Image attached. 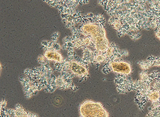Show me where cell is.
<instances>
[{"label":"cell","mask_w":160,"mask_h":117,"mask_svg":"<svg viewBox=\"0 0 160 117\" xmlns=\"http://www.w3.org/2000/svg\"><path fill=\"white\" fill-rule=\"evenodd\" d=\"M59 33L58 32H55L54 34L51 37V41H57V38H58Z\"/></svg>","instance_id":"9c48e42d"},{"label":"cell","mask_w":160,"mask_h":117,"mask_svg":"<svg viewBox=\"0 0 160 117\" xmlns=\"http://www.w3.org/2000/svg\"><path fill=\"white\" fill-rule=\"evenodd\" d=\"M6 109H4V112H5V115H6V117H10L9 115H8V114H7V112H6Z\"/></svg>","instance_id":"30bf717a"},{"label":"cell","mask_w":160,"mask_h":117,"mask_svg":"<svg viewBox=\"0 0 160 117\" xmlns=\"http://www.w3.org/2000/svg\"><path fill=\"white\" fill-rule=\"evenodd\" d=\"M42 47H43L44 56L49 61H54L55 63H62L64 59L58 51L56 50L51 45V41H42Z\"/></svg>","instance_id":"8992f818"},{"label":"cell","mask_w":160,"mask_h":117,"mask_svg":"<svg viewBox=\"0 0 160 117\" xmlns=\"http://www.w3.org/2000/svg\"><path fill=\"white\" fill-rule=\"evenodd\" d=\"M10 117H38L37 114L28 111L20 105H17L15 109H6Z\"/></svg>","instance_id":"52a82bcc"},{"label":"cell","mask_w":160,"mask_h":117,"mask_svg":"<svg viewBox=\"0 0 160 117\" xmlns=\"http://www.w3.org/2000/svg\"><path fill=\"white\" fill-rule=\"evenodd\" d=\"M80 23L78 29L80 34L87 38L92 44V50L88 52V62L91 63L93 58L98 55L102 54L106 56V52L111 44L106 37L104 17L89 13L81 16Z\"/></svg>","instance_id":"6da1fadb"},{"label":"cell","mask_w":160,"mask_h":117,"mask_svg":"<svg viewBox=\"0 0 160 117\" xmlns=\"http://www.w3.org/2000/svg\"><path fill=\"white\" fill-rule=\"evenodd\" d=\"M68 59L62 63H55L54 69L68 79L78 77L81 80L88 79L89 76V63L78 56L74 50H68Z\"/></svg>","instance_id":"7a4b0ae2"},{"label":"cell","mask_w":160,"mask_h":117,"mask_svg":"<svg viewBox=\"0 0 160 117\" xmlns=\"http://www.w3.org/2000/svg\"><path fill=\"white\" fill-rule=\"evenodd\" d=\"M79 117H109V114L100 102L86 100L79 108Z\"/></svg>","instance_id":"3957f363"},{"label":"cell","mask_w":160,"mask_h":117,"mask_svg":"<svg viewBox=\"0 0 160 117\" xmlns=\"http://www.w3.org/2000/svg\"><path fill=\"white\" fill-rule=\"evenodd\" d=\"M38 61L40 66H44V65L49 64V61L46 59L44 55H40L38 56Z\"/></svg>","instance_id":"ba28073f"},{"label":"cell","mask_w":160,"mask_h":117,"mask_svg":"<svg viewBox=\"0 0 160 117\" xmlns=\"http://www.w3.org/2000/svg\"><path fill=\"white\" fill-rule=\"evenodd\" d=\"M132 71L131 65L127 62L123 61L121 59L114 60L105 63L102 69V72L108 74L109 72H114L118 75L128 76Z\"/></svg>","instance_id":"277c9868"},{"label":"cell","mask_w":160,"mask_h":117,"mask_svg":"<svg viewBox=\"0 0 160 117\" xmlns=\"http://www.w3.org/2000/svg\"><path fill=\"white\" fill-rule=\"evenodd\" d=\"M23 87L24 94L27 99H29L37 94L43 88L38 81L26 76L19 78Z\"/></svg>","instance_id":"5b68a950"}]
</instances>
